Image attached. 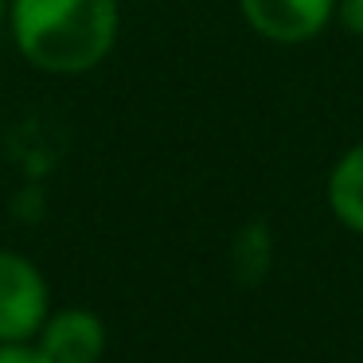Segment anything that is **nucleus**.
<instances>
[{"instance_id": "nucleus-1", "label": "nucleus", "mask_w": 363, "mask_h": 363, "mask_svg": "<svg viewBox=\"0 0 363 363\" xmlns=\"http://www.w3.org/2000/svg\"><path fill=\"white\" fill-rule=\"evenodd\" d=\"M9 32L35 71L86 74L118 43L121 0H9Z\"/></svg>"}, {"instance_id": "nucleus-2", "label": "nucleus", "mask_w": 363, "mask_h": 363, "mask_svg": "<svg viewBox=\"0 0 363 363\" xmlns=\"http://www.w3.org/2000/svg\"><path fill=\"white\" fill-rule=\"evenodd\" d=\"M51 316V285L20 250H0V344H32Z\"/></svg>"}, {"instance_id": "nucleus-3", "label": "nucleus", "mask_w": 363, "mask_h": 363, "mask_svg": "<svg viewBox=\"0 0 363 363\" xmlns=\"http://www.w3.org/2000/svg\"><path fill=\"white\" fill-rule=\"evenodd\" d=\"M340 0H238L246 28L274 48H305L336 24Z\"/></svg>"}, {"instance_id": "nucleus-4", "label": "nucleus", "mask_w": 363, "mask_h": 363, "mask_svg": "<svg viewBox=\"0 0 363 363\" xmlns=\"http://www.w3.org/2000/svg\"><path fill=\"white\" fill-rule=\"evenodd\" d=\"M106 324L94 308L67 305L51 308L40 336L32 340L51 363H98L106 355Z\"/></svg>"}, {"instance_id": "nucleus-5", "label": "nucleus", "mask_w": 363, "mask_h": 363, "mask_svg": "<svg viewBox=\"0 0 363 363\" xmlns=\"http://www.w3.org/2000/svg\"><path fill=\"white\" fill-rule=\"evenodd\" d=\"M324 199H328L332 219L352 235H363V141L347 145L328 168L324 180Z\"/></svg>"}, {"instance_id": "nucleus-6", "label": "nucleus", "mask_w": 363, "mask_h": 363, "mask_svg": "<svg viewBox=\"0 0 363 363\" xmlns=\"http://www.w3.org/2000/svg\"><path fill=\"white\" fill-rule=\"evenodd\" d=\"M336 24L344 28L352 40L363 43V0H340V9H336Z\"/></svg>"}, {"instance_id": "nucleus-7", "label": "nucleus", "mask_w": 363, "mask_h": 363, "mask_svg": "<svg viewBox=\"0 0 363 363\" xmlns=\"http://www.w3.org/2000/svg\"><path fill=\"white\" fill-rule=\"evenodd\" d=\"M0 363H51L35 344H0Z\"/></svg>"}, {"instance_id": "nucleus-8", "label": "nucleus", "mask_w": 363, "mask_h": 363, "mask_svg": "<svg viewBox=\"0 0 363 363\" xmlns=\"http://www.w3.org/2000/svg\"><path fill=\"white\" fill-rule=\"evenodd\" d=\"M0 20H9V0H0Z\"/></svg>"}]
</instances>
